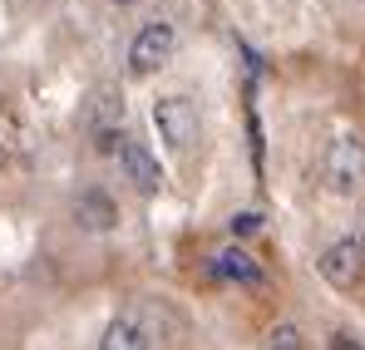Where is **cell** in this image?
<instances>
[{"mask_svg": "<svg viewBox=\"0 0 365 350\" xmlns=\"http://www.w3.org/2000/svg\"><path fill=\"white\" fill-rule=\"evenodd\" d=\"M321 177L336 197H356L365 187V138L361 133H341L326 143V158H321Z\"/></svg>", "mask_w": 365, "mask_h": 350, "instance_id": "obj_1", "label": "cell"}, {"mask_svg": "<svg viewBox=\"0 0 365 350\" xmlns=\"http://www.w3.org/2000/svg\"><path fill=\"white\" fill-rule=\"evenodd\" d=\"M99 350H148V336H143L128 316H119V321H109V331L99 336Z\"/></svg>", "mask_w": 365, "mask_h": 350, "instance_id": "obj_9", "label": "cell"}, {"mask_svg": "<svg viewBox=\"0 0 365 350\" xmlns=\"http://www.w3.org/2000/svg\"><path fill=\"white\" fill-rule=\"evenodd\" d=\"M114 5H133V0H114Z\"/></svg>", "mask_w": 365, "mask_h": 350, "instance_id": "obj_13", "label": "cell"}, {"mask_svg": "<svg viewBox=\"0 0 365 350\" xmlns=\"http://www.w3.org/2000/svg\"><path fill=\"white\" fill-rule=\"evenodd\" d=\"M267 350H302V331H297V326H277L272 341H267Z\"/></svg>", "mask_w": 365, "mask_h": 350, "instance_id": "obj_10", "label": "cell"}, {"mask_svg": "<svg viewBox=\"0 0 365 350\" xmlns=\"http://www.w3.org/2000/svg\"><path fill=\"white\" fill-rule=\"evenodd\" d=\"M178 50V30L168 25V20H153V25H143L138 35H133V45H128V69L133 74H153V69H163L168 59Z\"/></svg>", "mask_w": 365, "mask_h": 350, "instance_id": "obj_4", "label": "cell"}, {"mask_svg": "<svg viewBox=\"0 0 365 350\" xmlns=\"http://www.w3.org/2000/svg\"><path fill=\"white\" fill-rule=\"evenodd\" d=\"M262 227V217L257 212H242V217H232V232H257Z\"/></svg>", "mask_w": 365, "mask_h": 350, "instance_id": "obj_11", "label": "cell"}, {"mask_svg": "<svg viewBox=\"0 0 365 350\" xmlns=\"http://www.w3.org/2000/svg\"><path fill=\"white\" fill-rule=\"evenodd\" d=\"M119 163H123V173L133 177L138 192H158V187H163V168H158V158H153L143 143L123 138V143H119Z\"/></svg>", "mask_w": 365, "mask_h": 350, "instance_id": "obj_7", "label": "cell"}, {"mask_svg": "<svg viewBox=\"0 0 365 350\" xmlns=\"http://www.w3.org/2000/svg\"><path fill=\"white\" fill-rule=\"evenodd\" d=\"M153 123H158V138H163L168 148H178V153L197 143V104H192L187 94L158 99V104H153Z\"/></svg>", "mask_w": 365, "mask_h": 350, "instance_id": "obj_3", "label": "cell"}, {"mask_svg": "<svg viewBox=\"0 0 365 350\" xmlns=\"http://www.w3.org/2000/svg\"><path fill=\"white\" fill-rule=\"evenodd\" d=\"M74 222L84 227V232L104 237L119 227V207H114V197L109 192H99V187H84L79 197H74Z\"/></svg>", "mask_w": 365, "mask_h": 350, "instance_id": "obj_6", "label": "cell"}, {"mask_svg": "<svg viewBox=\"0 0 365 350\" xmlns=\"http://www.w3.org/2000/svg\"><path fill=\"white\" fill-rule=\"evenodd\" d=\"M331 350H361V341H351L346 331H336V336H331Z\"/></svg>", "mask_w": 365, "mask_h": 350, "instance_id": "obj_12", "label": "cell"}, {"mask_svg": "<svg viewBox=\"0 0 365 350\" xmlns=\"http://www.w3.org/2000/svg\"><path fill=\"white\" fill-rule=\"evenodd\" d=\"M361 242H365V237H361Z\"/></svg>", "mask_w": 365, "mask_h": 350, "instance_id": "obj_14", "label": "cell"}, {"mask_svg": "<svg viewBox=\"0 0 365 350\" xmlns=\"http://www.w3.org/2000/svg\"><path fill=\"white\" fill-rule=\"evenodd\" d=\"M321 277L331 282V287H356L365 277V242L361 237H341V242H331L326 247V257H321Z\"/></svg>", "mask_w": 365, "mask_h": 350, "instance_id": "obj_5", "label": "cell"}, {"mask_svg": "<svg viewBox=\"0 0 365 350\" xmlns=\"http://www.w3.org/2000/svg\"><path fill=\"white\" fill-rule=\"evenodd\" d=\"M84 128H89V138H94L99 153H119V143H123V94L114 84L89 89V99H84Z\"/></svg>", "mask_w": 365, "mask_h": 350, "instance_id": "obj_2", "label": "cell"}, {"mask_svg": "<svg viewBox=\"0 0 365 350\" xmlns=\"http://www.w3.org/2000/svg\"><path fill=\"white\" fill-rule=\"evenodd\" d=\"M212 272H217V277H227V282H237V287H262V267L247 257L242 247L217 252V257H212Z\"/></svg>", "mask_w": 365, "mask_h": 350, "instance_id": "obj_8", "label": "cell"}]
</instances>
